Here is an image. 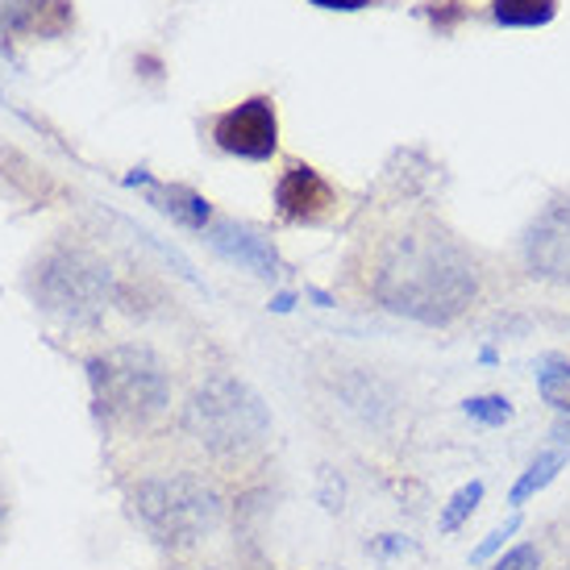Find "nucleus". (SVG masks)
I'll return each instance as SVG.
<instances>
[{
  "mask_svg": "<svg viewBox=\"0 0 570 570\" xmlns=\"http://www.w3.org/2000/svg\"><path fill=\"white\" fill-rule=\"evenodd\" d=\"M475 292V263L442 229L400 234L375 275V296L392 313L421 321V325H450L466 313Z\"/></svg>",
  "mask_w": 570,
  "mask_h": 570,
  "instance_id": "f257e3e1",
  "label": "nucleus"
},
{
  "mask_svg": "<svg viewBox=\"0 0 570 570\" xmlns=\"http://www.w3.org/2000/svg\"><path fill=\"white\" fill-rule=\"evenodd\" d=\"M134 508L163 546H191L222 521V495L196 475L150 479L138 488Z\"/></svg>",
  "mask_w": 570,
  "mask_h": 570,
  "instance_id": "f03ea898",
  "label": "nucleus"
},
{
  "mask_svg": "<svg viewBox=\"0 0 570 570\" xmlns=\"http://www.w3.org/2000/svg\"><path fill=\"white\" fill-rule=\"evenodd\" d=\"M191 416H196V429H200V442L208 450H250V445L263 442L267 433V412L258 409V400L234 380H217L208 383L205 392L191 404Z\"/></svg>",
  "mask_w": 570,
  "mask_h": 570,
  "instance_id": "7ed1b4c3",
  "label": "nucleus"
},
{
  "mask_svg": "<svg viewBox=\"0 0 570 570\" xmlns=\"http://www.w3.org/2000/svg\"><path fill=\"white\" fill-rule=\"evenodd\" d=\"M213 142L225 155H238L250 163H267L279 150V121H275V100L271 96H250L222 112L213 121Z\"/></svg>",
  "mask_w": 570,
  "mask_h": 570,
  "instance_id": "20e7f679",
  "label": "nucleus"
},
{
  "mask_svg": "<svg viewBox=\"0 0 570 570\" xmlns=\"http://www.w3.org/2000/svg\"><path fill=\"white\" fill-rule=\"evenodd\" d=\"M524 267L538 279L570 284V196H558L524 229Z\"/></svg>",
  "mask_w": 570,
  "mask_h": 570,
  "instance_id": "39448f33",
  "label": "nucleus"
},
{
  "mask_svg": "<svg viewBox=\"0 0 570 570\" xmlns=\"http://www.w3.org/2000/svg\"><path fill=\"white\" fill-rule=\"evenodd\" d=\"M275 213L287 225H321L337 213V191L317 167L287 163V171L275 184Z\"/></svg>",
  "mask_w": 570,
  "mask_h": 570,
  "instance_id": "423d86ee",
  "label": "nucleus"
},
{
  "mask_svg": "<svg viewBox=\"0 0 570 570\" xmlns=\"http://www.w3.org/2000/svg\"><path fill=\"white\" fill-rule=\"evenodd\" d=\"M208 242H213L225 258H234V263H242V267H250L254 275H275V271H279V258H275V250H271V242L250 234L246 225L217 222L213 229H208Z\"/></svg>",
  "mask_w": 570,
  "mask_h": 570,
  "instance_id": "0eeeda50",
  "label": "nucleus"
},
{
  "mask_svg": "<svg viewBox=\"0 0 570 570\" xmlns=\"http://www.w3.org/2000/svg\"><path fill=\"white\" fill-rule=\"evenodd\" d=\"M67 0H0L4 33H50L67 26Z\"/></svg>",
  "mask_w": 570,
  "mask_h": 570,
  "instance_id": "6e6552de",
  "label": "nucleus"
},
{
  "mask_svg": "<svg viewBox=\"0 0 570 570\" xmlns=\"http://www.w3.org/2000/svg\"><path fill=\"white\" fill-rule=\"evenodd\" d=\"M567 462H570V450H562V445H554V450H541L538 459L521 471V479L512 483V491H508V504L524 508L533 495H538V491H546L558 475H562V466H567Z\"/></svg>",
  "mask_w": 570,
  "mask_h": 570,
  "instance_id": "1a4fd4ad",
  "label": "nucleus"
},
{
  "mask_svg": "<svg viewBox=\"0 0 570 570\" xmlns=\"http://www.w3.org/2000/svg\"><path fill=\"white\" fill-rule=\"evenodd\" d=\"M150 205H159L163 213H171L179 225H191V229H205L208 222V200L205 196H196L188 188H150Z\"/></svg>",
  "mask_w": 570,
  "mask_h": 570,
  "instance_id": "9d476101",
  "label": "nucleus"
},
{
  "mask_svg": "<svg viewBox=\"0 0 570 570\" xmlns=\"http://www.w3.org/2000/svg\"><path fill=\"white\" fill-rule=\"evenodd\" d=\"M554 13L558 0H491V17L500 26H546Z\"/></svg>",
  "mask_w": 570,
  "mask_h": 570,
  "instance_id": "9b49d317",
  "label": "nucleus"
},
{
  "mask_svg": "<svg viewBox=\"0 0 570 570\" xmlns=\"http://www.w3.org/2000/svg\"><path fill=\"white\" fill-rule=\"evenodd\" d=\"M483 479H471V483H462L450 500H445V508H442V517H438V529L442 533H459L462 524L475 517V508L483 504Z\"/></svg>",
  "mask_w": 570,
  "mask_h": 570,
  "instance_id": "f8f14e48",
  "label": "nucleus"
},
{
  "mask_svg": "<svg viewBox=\"0 0 570 570\" xmlns=\"http://www.w3.org/2000/svg\"><path fill=\"white\" fill-rule=\"evenodd\" d=\"M538 392L558 416H570V363L546 358V363L538 366Z\"/></svg>",
  "mask_w": 570,
  "mask_h": 570,
  "instance_id": "ddd939ff",
  "label": "nucleus"
},
{
  "mask_svg": "<svg viewBox=\"0 0 570 570\" xmlns=\"http://www.w3.org/2000/svg\"><path fill=\"white\" fill-rule=\"evenodd\" d=\"M462 412L483 429H504L508 421L517 416V409H512L508 396H471V400H462Z\"/></svg>",
  "mask_w": 570,
  "mask_h": 570,
  "instance_id": "4468645a",
  "label": "nucleus"
},
{
  "mask_svg": "<svg viewBox=\"0 0 570 570\" xmlns=\"http://www.w3.org/2000/svg\"><path fill=\"white\" fill-rule=\"evenodd\" d=\"M491 570H546V554H541L538 541H521L491 562Z\"/></svg>",
  "mask_w": 570,
  "mask_h": 570,
  "instance_id": "2eb2a0df",
  "label": "nucleus"
},
{
  "mask_svg": "<svg viewBox=\"0 0 570 570\" xmlns=\"http://www.w3.org/2000/svg\"><path fill=\"white\" fill-rule=\"evenodd\" d=\"M521 517H508L504 524H495V529H491L488 538L479 541L475 550H471V562H475V567H483V562H488L491 554H495V550H504L508 546V538H512V533H521Z\"/></svg>",
  "mask_w": 570,
  "mask_h": 570,
  "instance_id": "dca6fc26",
  "label": "nucleus"
},
{
  "mask_svg": "<svg viewBox=\"0 0 570 570\" xmlns=\"http://www.w3.org/2000/svg\"><path fill=\"white\" fill-rule=\"evenodd\" d=\"M425 17H429V21H433V26H438L442 33H450V30H454V26L462 21V17H466V9H462L459 0H433V4L425 9Z\"/></svg>",
  "mask_w": 570,
  "mask_h": 570,
  "instance_id": "f3484780",
  "label": "nucleus"
},
{
  "mask_svg": "<svg viewBox=\"0 0 570 570\" xmlns=\"http://www.w3.org/2000/svg\"><path fill=\"white\" fill-rule=\"evenodd\" d=\"M308 4H317V9H337V13H354V9H366L371 0H308Z\"/></svg>",
  "mask_w": 570,
  "mask_h": 570,
  "instance_id": "a211bd4d",
  "label": "nucleus"
},
{
  "mask_svg": "<svg viewBox=\"0 0 570 570\" xmlns=\"http://www.w3.org/2000/svg\"><path fill=\"white\" fill-rule=\"evenodd\" d=\"M550 438H554V445L570 450V416H558V421H554V433H550Z\"/></svg>",
  "mask_w": 570,
  "mask_h": 570,
  "instance_id": "6ab92c4d",
  "label": "nucleus"
},
{
  "mask_svg": "<svg viewBox=\"0 0 570 570\" xmlns=\"http://www.w3.org/2000/svg\"><path fill=\"white\" fill-rule=\"evenodd\" d=\"M0 521H4V504H0Z\"/></svg>",
  "mask_w": 570,
  "mask_h": 570,
  "instance_id": "aec40b11",
  "label": "nucleus"
},
{
  "mask_svg": "<svg viewBox=\"0 0 570 570\" xmlns=\"http://www.w3.org/2000/svg\"><path fill=\"white\" fill-rule=\"evenodd\" d=\"M567 570H570V567H567Z\"/></svg>",
  "mask_w": 570,
  "mask_h": 570,
  "instance_id": "412c9836",
  "label": "nucleus"
}]
</instances>
